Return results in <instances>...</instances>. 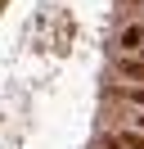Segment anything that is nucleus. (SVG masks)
<instances>
[{
    "label": "nucleus",
    "instance_id": "obj_1",
    "mask_svg": "<svg viewBox=\"0 0 144 149\" xmlns=\"http://www.w3.org/2000/svg\"><path fill=\"white\" fill-rule=\"evenodd\" d=\"M117 72L131 77V81H144V59H122V63H117Z\"/></svg>",
    "mask_w": 144,
    "mask_h": 149
},
{
    "label": "nucleus",
    "instance_id": "obj_2",
    "mask_svg": "<svg viewBox=\"0 0 144 149\" xmlns=\"http://www.w3.org/2000/svg\"><path fill=\"white\" fill-rule=\"evenodd\" d=\"M113 149H144V136H135V131H122V136H113Z\"/></svg>",
    "mask_w": 144,
    "mask_h": 149
},
{
    "label": "nucleus",
    "instance_id": "obj_3",
    "mask_svg": "<svg viewBox=\"0 0 144 149\" xmlns=\"http://www.w3.org/2000/svg\"><path fill=\"white\" fill-rule=\"evenodd\" d=\"M140 41H144V27H126L122 32V50H140Z\"/></svg>",
    "mask_w": 144,
    "mask_h": 149
},
{
    "label": "nucleus",
    "instance_id": "obj_4",
    "mask_svg": "<svg viewBox=\"0 0 144 149\" xmlns=\"http://www.w3.org/2000/svg\"><path fill=\"white\" fill-rule=\"evenodd\" d=\"M131 100H135V104H144V91H131Z\"/></svg>",
    "mask_w": 144,
    "mask_h": 149
},
{
    "label": "nucleus",
    "instance_id": "obj_5",
    "mask_svg": "<svg viewBox=\"0 0 144 149\" xmlns=\"http://www.w3.org/2000/svg\"><path fill=\"white\" fill-rule=\"evenodd\" d=\"M140 127H144V118H140Z\"/></svg>",
    "mask_w": 144,
    "mask_h": 149
}]
</instances>
